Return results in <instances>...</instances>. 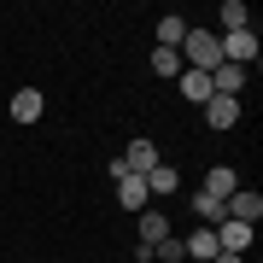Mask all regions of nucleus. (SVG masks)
<instances>
[{
	"label": "nucleus",
	"instance_id": "nucleus-1",
	"mask_svg": "<svg viewBox=\"0 0 263 263\" xmlns=\"http://www.w3.org/2000/svg\"><path fill=\"white\" fill-rule=\"evenodd\" d=\"M181 65L187 70H216L222 65V35L216 29H205V24H187V35H181Z\"/></svg>",
	"mask_w": 263,
	"mask_h": 263
},
{
	"label": "nucleus",
	"instance_id": "nucleus-2",
	"mask_svg": "<svg viewBox=\"0 0 263 263\" xmlns=\"http://www.w3.org/2000/svg\"><path fill=\"white\" fill-rule=\"evenodd\" d=\"M222 211L234 216V222H246V228H257V216H263V193H257V187H234V193L222 199Z\"/></svg>",
	"mask_w": 263,
	"mask_h": 263
},
{
	"label": "nucleus",
	"instance_id": "nucleus-3",
	"mask_svg": "<svg viewBox=\"0 0 263 263\" xmlns=\"http://www.w3.org/2000/svg\"><path fill=\"white\" fill-rule=\"evenodd\" d=\"M211 234H216V252H234V257L246 252V246H252V228H246V222H234V216H222Z\"/></svg>",
	"mask_w": 263,
	"mask_h": 263
},
{
	"label": "nucleus",
	"instance_id": "nucleus-4",
	"mask_svg": "<svg viewBox=\"0 0 263 263\" xmlns=\"http://www.w3.org/2000/svg\"><path fill=\"white\" fill-rule=\"evenodd\" d=\"M123 176H146V170L152 164H158V146H152V141H129V152H123Z\"/></svg>",
	"mask_w": 263,
	"mask_h": 263
},
{
	"label": "nucleus",
	"instance_id": "nucleus-5",
	"mask_svg": "<svg viewBox=\"0 0 263 263\" xmlns=\"http://www.w3.org/2000/svg\"><path fill=\"white\" fill-rule=\"evenodd\" d=\"M205 123H211V129H234V123H240V100L211 94V100H205Z\"/></svg>",
	"mask_w": 263,
	"mask_h": 263
},
{
	"label": "nucleus",
	"instance_id": "nucleus-6",
	"mask_svg": "<svg viewBox=\"0 0 263 263\" xmlns=\"http://www.w3.org/2000/svg\"><path fill=\"white\" fill-rule=\"evenodd\" d=\"M176 88H181V100H193V105H205V100L216 94V88H211V70H181Z\"/></svg>",
	"mask_w": 263,
	"mask_h": 263
},
{
	"label": "nucleus",
	"instance_id": "nucleus-7",
	"mask_svg": "<svg viewBox=\"0 0 263 263\" xmlns=\"http://www.w3.org/2000/svg\"><path fill=\"white\" fill-rule=\"evenodd\" d=\"M41 111H47L41 88H18V94H12V123H35Z\"/></svg>",
	"mask_w": 263,
	"mask_h": 263
},
{
	"label": "nucleus",
	"instance_id": "nucleus-8",
	"mask_svg": "<svg viewBox=\"0 0 263 263\" xmlns=\"http://www.w3.org/2000/svg\"><path fill=\"white\" fill-rule=\"evenodd\" d=\"M141 181H146V193H152V199H170V193L181 187V176H176V164H152V170H146Z\"/></svg>",
	"mask_w": 263,
	"mask_h": 263
},
{
	"label": "nucleus",
	"instance_id": "nucleus-9",
	"mask_svg": "<svg viewBox=\"0 0 263 263\" xmlns=\"http://www.w3.org/2000/svg\"><path fill=\"white\" fill-rule=\"evenodd\" d=\"M234 29H252V12H246V0H222V12H216V35H234Z\"/></svg>",
	"mask_w": 263,
	"mask_h": 263
},
{
	"label": "nucleus",
	"instance_id": "nucleus-10",
	"mask_svg": "<svg viewBox=\"0 0 263 263\" xmlns=\"http://www.w3.org/2000/svg\"><path fill=\"white\" fill-rule=\"evenodd\" d=\"M117 199H123L129 211H152V193H146L141 176H117Z\"/></svg>",
	"mask_w": 263,
	"mask_h": 263
},
{
	"label": "nucleus",
	"instance_id": "nucleus-11",
	"mask_svg": "<svg viewBox=\"0 0 263 263\" xmlns=\"http://www.w3.org/2000/svg\"><path fill=\"white\" fill-rule=\"evenodd\" d=\"M211 88H216V94H228V100H240L246 70H240V65H216V70H211Z\"/></svg>",
	"mask_w": 263,
	"mask_h": 263
},
{
	"label": "nucleus",
	"instance_id": "nucleus-12",
	"mask_svg": "<svg viewBox=\"0 0 263 263\" xmlns=\"http://www.w3.org/2000/svg\"><path fill=\"white\" fill-rule=\"evenodd\" d=\"M234 187H240V176H234V170H228V164H216V170H205V193H211V199H228Z\"/></svg>",
	"mask_w": 263,
	"mask_h": 263
},
{
	"label": "nucleus",
	"instance_id": "nucleus-13",
	"mask_svg": "<svg viewBox=\"0 0 263 263\" xmlns=\"http://www.w3.org/2000/svg\"><path fill=\"white\" fill-rule=\"evenodd\" d=\"M193 216H199V228H216L228 211H222V199H211L205 187H199V193H193Z\"/></svg>",
	"mask_w": 263,
	"mask_h": 263
},
{
	"label": "nucleus",
	"instance_id": "nucleus-14",
	"mask_svg": "<svg viewBox=\"0 0 263 263\" xmlns=\"http://www.w3.org/2000/svg\"><path fill=\"white\" fill-rule=\"evenodd\" d=\"M181 252H187V257H199V263H205V257H216V234H211V228H193V234H187V240H181Z\"/></svg>",
	"mask_w": 263,
	"mask_h": 263
},
{
	"label": "nucleus",
	"instance_id": "nucleus-15",
	"mask_svg": "<svg viewBox=\"0 0 263 263\" xmlns=\"http://www.w3.org/2000/svg\"><path fill=\"white\" fill-rule=\"evenodd\" d=\"M158 240H170L164 211H141V246H158Z\"/></svg>",
	"mask_w": 263,
	"mask_h": 263
},
{
	"label": "nucleus",
	"instance_id": "nucleus-16",
	"mask_svg": "<svg viewBox=\"0 0 263 263\" xmlns=\"http://www.w3.org/2000/svg\"><path fill=\"white\" fill-rule=\"evenodd\" d=\"M152 70H158V76H170V82H176V76L187 70V65H181V53H176V47H152Z\"/></svg>",
	"mask_w": 263,
	"mask_h": 263
},
{
	"label": "nucleus",
	"instance_id": "nucleus-17",
	"mask_svg": "<svg viewBox=\"0 0 263 263\" xmlns=\"http://www.w3.org/2000/svg\"><path fill=\"white\" fill-rule=\"evenodd\" d=\"M181 35H187V18H158V47H181Z\"/></svg>",
	"mask_w": 263,
	"mask_h": 263
},
{
	"label": "nucleus",
	"instance_id": "nucleus-18",
	"mask_svg": "<svg viewBox=\"0 0 263 263\" xmlns=\"http://www.w3.org/2000/svg\"><path fill=\"white\" fill-rule=\"evenodd\" d=\"M152 257H158V263H181L187 252H181V240H158V246H152Z\"/></svg>",
	"mask_w": 263,
	"mask_h": 263
},
{
	"label": "nucleus",
	"instance_id": "nucleus-19",
	"mask_svg": "<svg viewBox=\"0 0 263 263\" xmlns=\"http://www.w3.org/2000/svg\"><path fill=\"white\" fill-rule=\"evenodd\" d=\"M211 263H246V257H234V252H216V257H211Z\"/></svg>",
	"mask_w": 263,
	"mask_h": 263
}]
</instances>
